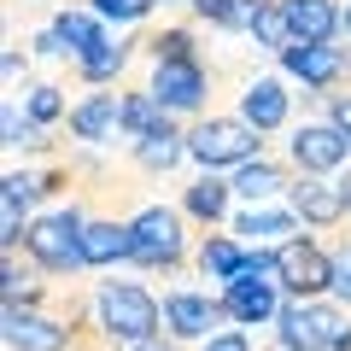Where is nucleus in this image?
Instances as JSON below:
<instances>
[{"label":"nucleus","mask_w":351,"mask_h":351,"mask_svg":"<svg viewBox=\"0 0 351 351\" xmlns=\"http://www.w3.org/2000/svg\"><path fill=\"white\" fill-rule=\"evenodd\" d=\"M129 240H135V269H182L188 263V217H182V205H141L135 217H129Z\"/></svg>","instance_id":"7ed1b4c3"},{"label":"nucleus","mask_w":351,"mask_h":351,"mask_svg":"<svg viewBox=\"0 0 351 351\" xmlns=\"http://www.w3.org/2000/svg\"><path fill=\"white\" fill-rule=\"evenodd\" d=\"M346 36H351V0H346Z\"/></svg>","instance_id":"4c0bfd02"},{"label":"nucleus","mask_w":351,"mask_h":351,"mask_svg":"<svg viewBox=\"0 0 351 351\" xmlns=\"http://www.w3.org/2000/svg\"><path fill=\"white\" fill-rule=\"evenodd\" d=\"M135 47L141 41H100L88 59H76V76H82L88 88H112L117 76H123V64L135 59Z\"/></svg>","instance_id":"b1692460"},{"label":"nucleus","mask_w":351,"mask_h":351,"mask_svg":"<svg viewBox=\"0 0 351 351\" xmlns=\"http://www.w3.org/2000/svg\"><path fill=\"white\" fill-rule=\"evenodd\" d=\"M24 112H29V123H41V129L71 123V106H64V88H59V82H36V88H24Z\"/></svg>","instance_id":"cd10ccee"},{"label":"nucleus","mask_w":351,"mask_h":351,"mask_svg":"<svg viewBox=\"0 0 351 351\" xmlns=\"http://www.w3.org/2000/svg\"><path fill=\"white\" fill-rule=\"evenodd\" d=\"M36 53H47V59H64V41L53 36V24L41 29V36H36Z\"/></svg>","instance_id":"c9c22d12"},{"label":"nucleus","mask_w":351,"mask_h":351,"mask_svg":"<svg viewBox=\"0 0 351 351\" xmlns=\"http://www.w3.org/2000/svg\"><path fill=\"white\" fill-rule=\"evenodd\" d=\"M281 71H287L293 82L316 88V94H334V88L351 82V53L339 47V41H322V47H304V41H293V47L281 53Z\"/></svg>","instance_id":"9d476101"},{"label":"nucleus","mask_w":351,"mask_h":351,"mask_svg":"<svg viewBox=\"0 0 351 351\" xmlns=\"http://www.w3.org/2000/svg\"><path fill=\"white\" fill-rule=\"evenodd\" d=\"M170 117H176V112H164V100L152 94V88H129V94H123V135H129V141L158 135Z\"/></svg>","instance_id":"393cba45"},{"label":"nucleus","mask_w":351,"mask_h":351,"mask_svg":"<svg viewBox=\"0 0 351 351\" xmlns=\"http://www.w3.org/2000/svg\"><path fill=\"white\" fill-rule=\"evenodd\" d=\"M0 71H6V88H18V76L29 71V53H24V47H6V59H0Z\"/></svg>","instance_id":"f704fd0d"},{"label":"nucleus","mask_w":351,"mask_h":351,"mask_svg":"<svg viewBox=\"0 0 351 351\" xmlns=\"http://www.w3.org/2000/svg\"><path fill=\"white\" fill-rule=\"evenodd\" d=\"M287 164L299 176H339L351 164V141L339 135L334 123H299L293 129V141H287Z\"/></svg>","instance_id":"6e6552de"},{"label":"nucleus","mask_w":351,"mask_h":351,"mask_svg":"<svg viewBox=\"0 0 351 351\" xmlns=\"http://www.w3.org/2000/svg\"><path fill=\"white\" fill-rule=\"evenodd\" d=\"M228 205H234V182H223V176H199V182H188V193H182V217L199 223L205 234L228 217Z\"/></svg>","instance_id":"aec40b11"},{"label":"nucleus","mask_w":351,"mask_h":351,"mask_svg":"<svg viewBox=\"0 0 351 351\" xmlns=\"http://www.w3.org/2000/svg\"><path fill=\"white\" fill-rule=\"evenodd\" d=\"M129 258H135L129 223H117V217H88V228H82V263L88 269H117Z\"/></svg>","instance_id":"6ab92c4d"},{"label":"nucleus","mask_w":351,"mask_h":351,"mask_svg":"<svg viewBox=\"0 0 351 351\" xmlns=\"http://www.w3.org/2000/svg\"><path fill=\"white\" fill-rule=\"evenodd\" d=\"M82 228H88L82 205H59V211L36 217L29 234H24L29 263L47 269V276H76V269H88V263H82Z\"/></svg>","instance_id":"20e7f679"},{"label":"nucleus","mask_w":351,"mask_h":351,"mask_svg":"<svg viewBox=\"0 0 351 351\" xmlns=\"http://www.w3.org/2000/svg\"><path fill=\"white\" fill-rule=\"evenodd\" d=\"M94 18H106V24H141V18L158 6V0H82Z\"/></svg>","instance_id":"7c9ffc66"},{"label":"nucleus","mask_w":351,"mask_h":351,"mask_svg":"<svg viewBox=\"0 0 351 351\" xmlns=\"http://www.w3.org/2000/svg\"><path fill=\"white\" fill-rule=\"evenodd\" d=\"M129 152H135V164H141V170L164 176V170H176V164L188 158V129H182V123H176V117H170V123H164L158 135L135 141V147H129Z\"/></svg>","instance_id":"5701e85b"},{"label":"nucleus","mask_w":351,"mask_h":351,"mask_svg":"<svg viewBox=\"0 0 351 351\" xmlns=\"http://www.w3.org/2000/svg\"><path fill=\"white\" fill-rule=\"evenodd\" d=\"M240 117H246L258 135H276V129H287L293 117V94L281 76H252L246 88H240Z\"/></svg>","instance_id":"4468645a"},{"label":"nucleus","mask_w":351,"mask_h":351,"mask_svg":"<svg viewBox=\"0 0 351 351\" xmlns=\"http://www.w3.org/2000/svg\"><path fill=\"white\" fill-rule=\"evenodd\" d=\"M0 135H6L12 152H47V129L29 123V112L18 100H6V112H0Z\"/></svg>","instance_id":"bb28decb"},{"label":"nucleus","mask_w":351,"mask_h":351,"mask_svg":"<svg viewBox=\"0 0 351 351\" xmlns=\"http://www.w3.org/2000/svg\"><path fill=\"white\" fill-rule=\"evenodd\" d=\"M281 12L293 24V41H304V47L346 36V0H281Z\"/></svg>","instance_id":"2eb2a0df"},{"label":"nucleus","mask_w":351,"mask_h":351,"mask_svg":"<svg viewBox=\"0 0 351 351\" xmlns=\"http://www.w3.org/2000/svg\"><path fill=\"white\" fill-rule=\"evenodd\" d=\"M252 41H258V47H269L276 59L293 47V24H287V12H281V0H263L258 24H252Z\"/></svg>","instance_id":"c756f323"},{"label":"nucleus","mask_w":351,"mask_h":351,"mask_svg":"<svg viewBox=\"0 0 351 351\" xmlns=\"http://www.w3.org/2000/svg\"><path fill=\"white\" fill-rule=\"evenodd\" d=\"M199 351H252V334L246 328H223V334H211Z\"/></svg>","instance_id":"473e14b6"},{"label":"nucleus","mask_w":351,"mask_h":351,"mask_svg":"<svg viewBox=\"0 0 351 351\" xmlns=\"http://www.w3.org/2000/svg\"><path fill=\"white\" fill-rule=\"evenodd\" d=\"M346 311L334 299H287L276 316V346L281 351H334Z\"/></svg>","instance_id":"423d86ee"},{"label":"nucleus","mask_w":351,"mask_h":351,"mask_svg":"<svg viewBox=\"0 0 351 351\" xmlns=\"http://www.w3.org/2000/svg\"><path fill=\"white\" fill-rule=\"evenodd\" d=\"M287 205L299 211L304 228H339V223H351V205H346L339 176H299L293 193H287Z\"/></svg>","instance_id":"f8f14e48"},{"label":"nucleus","mask_w":351,"mask_h":351,"mask_svg":"<svg viewBox=\"0 0 351 351\" xmlns=\"http://www.w3.org/2000/svg\"><path fill=\"white\" fill-rule=\"evenodd\" d=\"M258 12H263V0H193V18L228 29V36H252Z\"/></svg>","instance_id":"a878e982"},{"label":"nucleus","mask_w":351,"mask_h":351,"mask_svg":"<svg viewBox=\"0 0 351 351\" xmlns=\"http://www.w3.org/2000/svg\"><path fill=\"white\" fill-rule=\"evenodd\" d=\"M53 36L64 41V59H71V64L88 59L100 41H112V36H106V18H94L88 6H59V12H53Z\"/></svg>","instance_id":"412c9836"},{"label":"nucleus","mask_w":351,"mask_h":351,"mask_svg":"<svg viewBox=\"0 0 351 351\" xmlns=\"http://www.w3.org/2000/svg\"><path fill=\"white\" fill-rule=\"evenodd\" d=\"M112 129H123V94H117V88H94V94H82V100L71 106V135L76 141L100 147Z\"/></svg>","instance_id":"f3484780"},{"label":"nucleus","mask_w":351,"mask_h":351,"mask_svg":"<svg viewBox=\"0 0 351 351\" xmlns=\"http://www.w3.org/2000/svg\"><path fill=\"white\" fill-rule=\"evenodd\" d=\"M322 112H328V123H334L339 135L351 141V94H328V100H322Z\"/></svg>","instance_id":"2f4dec72"},{"label":"nucleus","mask_w":351,"mask_h":351,"mask_svg":"<svg viewBox=\"0 0 351 351\" xmlns=\"http://www.w3.org/2000/svg\"><path fill=\"white\" fill-rule=\"evenodd\" d=\"M100 328H76L71 316H47V311H6V351H76Z\"/></svg>","instance_id":"0eeeda50"},{"label":"nucleus","mask_w":351,"mask_h":351,"mask_svg":"<svg viewBox=\"0 0 351 351\" xmlns=\"http://www.w3.org/2000/svg\"><path fill=\"white\" fill-rule=\"evenodd\" d=\"M334 258H339V281H334V299H339V304H351V240H346V246L334 252Z\"/></svg>","instance_id":"72a5a7b5"},{"label":"nucleus","mask_w":351,"mask_h":351,"mask_svg":"<svg viewBox=\"0 0 351 351\" xmlns=\"http://www.w3.org/2000/svg\"><path fill=\"white\" fill-rule=\"evenodd\" d=\"M293 182H299L293 164H281V158H252V164H240V170H234V199H246V205H276V199H287V193H293Z\"/></svg>","instance_id":"dca6fc26"},{"label":"nucleus","mask_w":351,"mask_h":351,"mask_svg":"<svg viewBox=\"0 0 351 351\" xmlns=\"http://www.w3.org/2000/svg\"><path fill=\"white\" fill-rule=\"evenodd\" d=\"M135 351H176V339H152V346H135Z\"/></svg>","instance_id":"e433bc0d"},{"label":"nucleus","mask_w":351,"mask_h":351,"mask_svg":"<svg viewBox=\"0 0 351 351\" xmlns=\"http://www.w3.org/2000/svg\"><path fill=\"white\" fill-rule=\"evenodd\" d=\"M299 228L304 223H299L293 205H246V211L234 217V234L246 240V246H287Z\"/></svg>","instance_id":"a211bd4d"},{"label":"nucleus","mask_w":351,"mask_h":351,"mask_svg":"<svg viewBox=\"0 0 351 351\" xmlns=\"http://www.w3.org/2000/svg\"><path fill=\"white\" fill-rule=\"evenodd\" d=\"M281 258V293L287 299H328L339 281V258L316 234H293L287 246H276Z\"/></svg>","instance_id":"39448f33"},{"label":"nucleus","mask_w":351,"mask_h":351,"mask_svg":"<svg viewBox=\"0 0 351 351\" xmlns=\"http://www.w3.org/2000/svg\"><path fill=\"white\" fill-rule=\"evenodd\" d=\"M147 88L164 100V112L199 117L205 112V94H211V76H205L199 59H176V64H152V82Z\"/></svg>","instance_id":"9b49d317"},{"label":"nucleus","mask_w":351,"mask_h":351,"mask_svg":"<svg viewBox=\"0 0 351 351\" xmlns=\"http://www.w3.org/2000/svg\"><path fill=\"white\" fill-rule=\"evenodd\" d=\"M223 322H228V311H223V299H211V293H193V287L164 293V328H170L176 346H193V339L223 334Z\"/></svg>","instance_id":"1a4fd4ad"},{"label":"nucleus","mask_w":351,"mask_h":351,"mask_svg":"<svg viewBox=\"0 0 351 351\" xmlns=\"http://www.w3.org/2000/svg\"><path fill=\"white\" fill-rule=\"evenodd\" d=\"M94 328L112 351H135L164 339V304L141 281H100L94 287Z\"/></svg>","instance_id":"f257e3e1"},{"label":"nucleus","mask_w":351,"mask_h":351,"mask_svg":"<svg viewBox=\"0 0 351 351\" xmlns=\"http://www.w3.org/2000/svg\"><path fill=\"white\" fill-rule=\"evenodd\" d=\"M141 47L152 53V64H176V59H199V53H193V29H188V24L152 29V36H141Z\"/></svg>","instance_id":"c85d7f7f"},{"label":"nucleus","mask_w":351,"mask_h":351,"mask_svg":"<svg viewBox=\"0 0 351 351\" xmlns=\"http://www.w3.org/2000/svg\"><path fill=\"white\" fill-rule=\"evenodd\" d=\"M188 158L199 164L205 176H223V170H240V164L263 158V135L246 123V117H199V123L188 129Z\"/></svg>","instance_id":"f03ea898"},{"label":"nucleus","mask_w":351,"mask_h":351,"mask_svg":"<svg viewBox=\"0 0 351 351\" xmlns=\"http://www.w3.org/2000/svg\"><path fill=\"white\" fill-rule=\"evenodd\" d=\"M281 304H287V293L276 281H228L223 287V311L234 328H269L281 316Z\"/></svg>","instance_id":"ddd939ff"},{"label":"nucleus","mask_w":351,"mask_h":351,"mask_svg":"<svg viewBox=\"0 0 351 351\" xmlns=\"http://www.w3.org/2000/svg\"><path fill=\"white\" fill-rule=\"evenodd\" d=\"M240 263H246V240L240 234H217L211 228V234H199V246H193V269H199L205 281H223L228 287V281L240 276Z\"/></svg>","instance_id":"4be33fe9"}]
</instances>
